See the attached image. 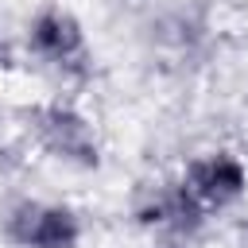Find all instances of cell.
Segmentation results:
<instances>
[{"mask_svg":"<svg viewBox=\"0 0 248 248\" xmlns=\"http://www.w3.org/2000/svg\"><path fill=\"white\" fill-rule=\"evenodd\" d=\"M27 46L58 70H74L85 62V27L66 8H43L27 23Z\"/></svg>","mask_w":248,"mask_h":248,"instance_id":"cell-5","label":"cell"},{"mask_svg":"<svg viewBox=\"0 0 248 248\" xmlns=\"http://www.w3.org/2000/svg\"><path fill=\"white\" fill-rule=\"evenodd\" d=\"M136 221L143 229H163L174 236H194L205 221V205L194 198L186 182H163V186H143L136 198Z\"/></svg>","mask_w":248,"mask_h":248,"instance_id":"cell-3","label":"cell"},{"mask_svg":"<svg viewBox=\"0 0 248 248\" xmlns=\"http://www.w3.org/2000/svg\"><path fill=\"white\" fill-rule=\"evenodd\" d=\"M182 182H186V186L194 190V198L213 213V209L236 205V202L248 194V167H244V159L232 155V151H205V155H198V159L186 167Z\"/></svg>","mask_w":248,"mask_h":248,"instance_id":"cell-4","label":"cell"},{"mask_svg":"<svg viewBox=\"0 0 248 248\" xmlns=\"http://www.w3.org/2000/svg\"><path fill=\"white\" fill-rule=\"evenodd\" d=\"M35 143L43 151H50L58 163H70L78 170H93L101 163V143H97V132H93V120L66 105V101H43V105H31L23 112Z\"/></svg>","mask_w":248,"mask_h":248,"instance_id":"cell-1","label":"cell"},{"mask_svg":"<svg viewBox=\"0 0 248 248\" xmlns=\"http://www.w3.org/2000/svg\"><path fill=\"white\" fill-rule=\"evenodd\" d=\"M12 62H16V58H12V46H8V43H4V39H0V66H4V70H8V66H12Z\"/></svg>","mask_w":248,"mask_h":248,"instance_id":"cell-6","label":"cell"},{"mask_svg":"<svg viewBox=\"0 0 248 248\" xmlns=\"http://www.w3.org/2000/svg\"><path fill=\"white\" fill-rule=\"evenodd\" d=\"M4 236L16 248H78L81 217L62 202L19 198L4 217Z\"/></svg>","mask_w":248,"mask_h":248,"instance_id":"cell-2","label":"cell"}]
</instances>
